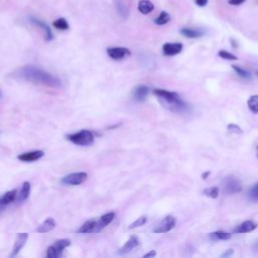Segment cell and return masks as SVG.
I'll return each instance as SVG.
<instances>
[{
    "label": "cell",
    "instance_id": "obj_1",
    "mask_svg": "<svg viewBox=\"0 0 258 258\" xmlns=\"http://www.w3.org/2000/svg\"><path fill=\"white\" fill-rule=\"evenodd\" d=\"M15 75L27 82H31L38 85L47 86L51 88L62 87V82L59 78L54 77L49 72L32 65L24 66L15 72Z\"/></svg>",
    "mask_w": 258,
    "mask_h": 258
},
{
    "label": "cell",
    "instance_id": "obj_2",
    "mask_svg": "<svg viewBox=\"0 0 258 258\" xmlns=\"http://www.w3.org/2000/svg\"><path fill=\"white\" fill-rule=\"evenodd\" d=\"M154 94L156 95L162 101L164 106L171 111L181 112L187 109V104L176 92H170L163 89H155L154 90Z\"/></svg>",
    "mask_w": 258,
    "mask_h": 258
},
{
    "label": "cell",
    "instance_id": "obj_3",
    "mask_svg": "<svg viewBox=\"0 0 258 258\" xmlns=\"http://www.w3.org/2000/svg\"><path fill=\"white\" fill-rule=\"evenodd\" d=\"M68 140H70L71 142H73L74 145L76 146H80V147H86V146H90L94 142V134L90 131V130H81L77 133L74 134H69L67 136Z\"/></svg>",
    "mask_w": 258,
    "mask_h": 258
},
{
    "label": "cell",
    "instance_id": "obj_4",
    "mask_svg": "<svg viewBox=\"0 0 258 258\" xmlns=\"http://www.w3.org/2000/svg\"><path fill=\"white\" fill-rule=\"evenodd\" d=\"M223 190L229 195L237 194L242 191V185L240 181H238L236 178L227 177L223 181Z\"/></svg>",
    "mask_w": 258,
    "mask_h": 258
},
{
    "label": "cell",
    "instance_id": "obj_5",
    "mask_svg": "<svg viewBox=\"0 0 258 258\" xmlns=\"http://www.w3.org/2000/svg\"><path fill=\"white\" fill-rule=\"evenodd\" d=\"M176 226V219L173 216H166L163 218L154 229V233L162 234L173 230Z\"/></svg>",
    "mask_w": 258,
    "mask_h": 258
},
{
    "label": "cell",
    "instance_id": "obj_6",
    "mask_svg": "<svg viewBox=\"0 0 258 258\" xmlns=\"http://www.w3.org/2000/svg\"><path fill=\"white\" fill-rule=\"evenodd\" d=\"M88 175L86 173H74L71 175H68L62 179V183L69 186H79L83 184L86 180H87Z\"/></svg>",
    "mask_w": 258,
    "mask_h": 258
},
{
    "label": "cell",
    "instance_id": "obj_7",
    "mask_svg": "<svg viewBox=\"0 0 258 258\" xmlns=\"http://www.w3.org/2000/svg\"><path fill=\"white\" fill-rule=\"evenodd\" d=\"M107 53L112 60L120 61L125 59L126 56L131 54V52L127 48L117 47V48H109L107 49Z\"/></svg>",
    "mask_w": 258,
    "mask_h": 258
},
{
    "label": "cell",
    "instance_id": "obj_8",
    "mask_svg": "<svg viewBox=\"0 0 258 258\" xmlns=\"http://www.w3.org/2000/svg\"><path fill=\"white\" fill-rule=\"evenodd\" d=\"M183 51V44L181 43H165L162 47V52L164 55H176Z\"/></svg>",
    "mask_w": 258,
    "mask_h": 258
},
{
    "label": "cell",
    "instance_id": "obj_9",
    "mask_svg": "<svg viewBox=\"0 0 258 258\" xmlns=\"http://www.w3.org/2000/svg\"><path fill=\"white\" fill-rule=\"evenodd\" d=\"M30 21H31L32 23H34L36 26L40 27L41 30L44 32V34H45V39H46L47 42H51V41L53 40V35H52V30H51L50 26H49L46 22H44V21H42V20H40V19H38V18H35V17H31Z\"/></svg>",
    "mask_w": 258,
    "mask_h": 258
},
{
    "label": "cell",
    "instance_id": "obj_10",
    "mask_svg": "<svg viewBox=\"0 0 258 258\" xmlns=\"http://www.w3.org/2000/svg\"><path fill=\"white\" fill-rule=\"evenodd\" d=\"M27 239H28V234L27 233H19V234L16 235V239H15V242H14V246H13V248L11 250L10 257H14V256H16L19 253V251L25 245Z\"/></svg>",
    "mask_w": 258,
    "mask_h": 258
},
{
    "label": "cell",
    "instance_id": "obj_11",
    "mask_svg": "<svg viewBox=\"0 0 258 258\" xmlns=\"http://www.w3.org/2000/svg\"><path fill=\"white\" fill-rule=\"evenodd\" d=\"M45 155V153L43 151H35L30 153H24L17 156V158L24 162H33L40 158H42Z\"/></svg>",
    "mask_w": 258,
    "mask_h": 258
},
{
    "label": "cell",
    "instance_id": "obj_12",
    "mask_svg": "<svg viewBox=\"0 0 258 258\" xmlns=\"http://www.w3.org/2000/svg\"><path fill=\"white\" fill-rule=\"evenodd\" d=\"M97 229V221L96 220H88L85 222L77 230L79 234H89V233H96Z\"/></svg>",
    "mask_w": 258,
    "mask_h": 258
},
{
    "label": "cell",
    "instance_id": "obj_13",
    "mask_svg": "<svg viewBox=\"0 0 258 258\" xmlns=\"http://www.w3.org/2000/svg\"><path fill=\"white\" fill-rule=\"evenodd\" d=\"M115 218V213H107L103 216H101L99 218V220L97 221V229H96V233H99L100 231H102L105 227H107L113 220Z\"/></svg>",
    "mask_w": 258,
    "mask_h": 258
},
{
    "label": "cell",
    "instance_id": "obj_14",
    "mask_svg": "<svg viewBox=\"0 0 258 258\" xmlns=\"http://www.w3.org/2000/svg\"><path fill=\"white\" fill-rule=\"evenodd\" d=\"M139 245V240L136 236H131L128 241L118 250L119 255H124L132 251L134 248H136Z\"/></svg>",
    "mask_w": 258,
    "mask_h": 258
},
{
    "label": "cell",
    "instance_id": "obj_15",
    "mask_svg": "<svg viewBox=\"0 0 258 258\" xmlns=\"http://www.w3.org/2000/svg\"><path fill=\"white\" fill-rule=\"evenodd\" d=\"M16 196H17V191L12 190V191H9V192L5 193L3 196L0 197V210L3 209L6 206H8L12 202H14L15 199H16Z\"/></svg>",
    "mask_w": 258,
    "mask_h": 258
},
{
    "label": "cell",
    "instance_id": "obj_16",
    "mask_svg": "<svg viewBox=\"0 0 258 258\" xmlns=\"http://www.w3.org/2000/svg\"><path fill=\"white\" fill-rule=\"evenodd\" d=\"M256 228H257V224L254 223L253 221H245L239 226H237V228L234 230V233H238V234L250 233L254 231Z\"/></svg>",
    "mask_w": 258,
    "mask_h": 258
},
{
    "label": "cell",
    "instance_id": "obj_17",
    "mask_svg": "<svg viewBox=\"0 0 258 258\" xmlns=\"http://www.w3.org/2000/svg\"><path fill=\"white\" fill-rule=\"evenodd\" d=\"M149 92H150V89L147 87V86H143V85L137 86L133 91V97L136 101L142 102L147 99Z\"/></svg>",
    "mask_w": 258,
    "mask_h": 258
},
{
    "label": "cell",
    "instance_id": "obj_18",
    "mask_svg": "<svg viewBox=\"0 0 258 258\" xmlns=\"http://www.w3.org/2000/svg\"><path fill=\"white\" fill-rule=\"evenodd\" d=\"M181 34L188 39H198L204 35V32L202 30H199V28L184 27L181 30Z\"/></svg>",
    "mask_w": 258,
    "mask_h": 258
},
{
    "label": "cell",
    "instance_id": "obj_19",
    "mask_svg": "<svg viewBox=\"0 0 258 258\" xmlns=\"http://www.w3.org/2000/svg\"><path fill=\"white\" fill-rule=\"evenodd\" d=\"M55 227V221L53 218H48L44 223H42L38 229L37 232L38 233H48L50 231H52V229Z\"/></svg>",
    "mask_w": 258,
    "mask_h": 258
},
{
    "label": "cell",
    "instance_id": "obj_20",
    "mask_svg": "<svg viewBox=\"0 0 258 258\" xmlns=\"http://www.w3.org/2000/svg\"><path fill=\"white\" fill-rule=\"evenodd\" d=\"M137 8L142 14H150L155 10V4L150 0H140Z\"/></svg>",
    "mask_w": 258,
    "mask_h": 258
},
{
    "label": "cell",
    "instance_id": "obj_21",
    "mask_svg": "<svg viewBox=\"0 0 258 258\" xmlns=\"http://www.w3.org/2000/svg\"><path fill=\"white\" fill-rule=\"evenodd\" d=\"M30 194H31V184L28 182H24L22 184V188H21V191L19 193V196H18V199L17 201L19 203L21 202H24V201L30 197Z\"/></svg>",
    "mask_w": 258,
    "mask_h": 258
},
{
    "label": "cell",
    "instance_id": "obj_22",
    "mask_svg": "<svg viewBox=\"0 0 258 258\" xmlns=\"http://www.w3.org/2000/svg\"><path fill=\"white\" fill-rule=\"evenodd\" d=\"M52 26L54 28H56V30H59V31H68L69 28H70V25H69L68 21L64 17L55 19L52 22Z\"/></svg>",
    "mask_w": 258,
    "mask_h": 258
},
{
    "label": "cell",
    "instance_id": "obj_23",
    "mask_svg": "<svg viewBox=\"0 0 258 258\" xmlns=\"http://www.w3.org/2000/svg\"><path fill=\"white\" fill-rule=\"evenodd\" d=\"M115 6H116V10L118 12V14L122 17V18H127L128 15H129V9L128 7L121 1V0H117L116 3H115Z\"/></svg>",
    "mask_w": 258,
    "mask_h": 258
},
{
    "label": "cell",
    "instance_id": "obj_24",
    "mask_svg": "<svg viewBox=\"0 0 258 258\" xmlns=\"http://www.w3.org/2000/svg\"><path fill=\"white\" fill-rule=\"evenodd\" d=\"M210 239L214 240V241H218V240H228L231 238V234L230 233H227L224 231H216L213 232L209 235Z\"/></svg>",
    "mask_w": 258,
    "mask_h": 258
},
{
    "label": "cell",
    "instance_id": "obj_25",
    "mask_svg": "<svg viewBox=\"0 0 258 258\" xmlns=\"http://www.w3.org/2000/svg\"><path fill=\"white\" fill-rule=\"evenodd\" d=\"M170 21V15L166 11H161L159 15L155 19V23L157 25H164Z\"/></svg>",
    "mask_w": 258,
    "mask_h": 258
},
{
    "label": "cell",
    "instance_id": "obj_26",
    "mask_svg": "<svg viewBox=\"0 0 258 258\" xmlns=\"http://www.w3.org/2000/svg\"><path fill=\"white\" fill-rule=\"evenodd\" d=\"M248 108L250 109V111H252L253 113L257 114L258 113V95H253L248 99Z\"/></svg>",
    "mask_w": 258,
    "mask_h": 258
},
{
    "label": "cell",
    "instance_id": "obj_27",
    "mask_svg": "<svg viewBox=\"0 0 258 258\" xmlns=\"http://www.w3.org/2000/svg\"><path fill=\"white\" fill-rule=\"evenodd\" d=\"M71 245V241L69 239H60V240H56L54 243V247L59 250V252L62 254L63 250L65 248H67L68 246Z\"/></svg>",
    "mask_w": 258,
    "mask_h": 258
},
{
    "label": "cell",
    "instance_id": "obj_28",
    "mask_svg": "<svg viewBox=\"0 0 258 258\" xmlns=\"http://www.w3.org/2000/svg\"><path fill=\"white\" fill-rule=\"evenodd\" d=\"M203 194L209 198L212 199H216L219 196V188L218 187H211V188H207L203 191Z\"/></svg>",
    "mask_w": 258,
    "mask_h": 258
},
{
    "label": "cell",
    "instance_id": "obj_29",
    "mask_svg": "<svg viewBox=\"0 0 258 258\" xmlns=\"http://www.w3.org/2000/svg\"><path fill=\"white\" fill-rule=\"evenodd\" d=\"M218 54H219L220 58H222V59H224V60H229V61H236V60H238V58H237V56H236L235 54H233V53H231V52H227V51H224V50L220 51V52H218Z\"/></svg>",
    "mask_w": 258,
    "mask_h": 258
},
{
    "label": "cell",
    "instance_id": "obj_30",
    "mask_svg": "<svg viewBox=\"0 0 258 258\" xmlns=\"http://www.w3.org/2000/svg\"><path fill=\"white\" fill-rule=\"evenodd\" d=\"M62 254L59 252V250L56 249L53 245L50 246L47 250V257L48 258H58L59 256H61Z\"/></svg>",
    "mask_w": 258,
    "mask_h": 258
},
{
    "label": "cell",
    "instance_id": "obj_31",
    "mask_svg": "<svg viewBox=\"0 0 258 258\" xmlns=\"http://www.w3.org/2000/svg\"><path fill=\"white\" fill-rule=\"evenodd\" d=\"M232 68L237 73V75L240 76L241 78H243V79H251V74L249 72H247V71H245V70H243V69H241V68H239L237 66H232Z\"/></svg>",
    "mask_w": 258,
    "mask_h": 258
},
{
    "label": "cell",
    "instance_id": "obj_32",
    "mask_svg": "<svg viewBox=\"0 0 258 258\" xmlns=\"http://www.w3.org/2000/svg\"><path fill=\"white\" fill-rule=\"evenodd\" d=\"M147 220H148L147 216H142V217L138 218L136 221H134L133 223H131V224L129 225V227H128V228H129V229H134V228L140 227V226L145 225V224L147 223Z\"/></svg>",
    "mask_w": 258,
    "mask_h": 258
},
{
    "label": "cell",
    "instance_id": "obj_33",
    "mask_svg": "<svg viewBox=\"0 0 258 258\" xmlns=\"http://www.w3.org/2000/svg\"><path fill=\"white\" fill-rule=\"evenodd\" d=\"M249 198L253 201H258V183H256L249 191Z\"/></svg>",
    "mask_w": 258,
    "mask_h": 258
},
{
    "label": "cell",
    "instance_id": "obj_34",
    "mask_svg": "<svg viewBox=\"0 0 258 258\" xmlns=\"http://www.w3.org/2000/svg\"><path fill=\"white\" fill-rule=\"evenodd\" d=\"M228 130H229V132H231V133H234V134H242V129L238 126V125H236V124H229L228 125Z\"/></svg>",
    "mask_w": 258,
    "mask_h": 258
},
{
    "label": "cell",
    "instance_id": "obj_35",
    "mask_svg": "<svg viewBox=\"0 0 258 258\" xmlns=\"http://www.w3.org/2000/svg\"><path fill=\"white\" fill-rule=\"evenodd\" d=\"M246 0H228V3L232 6H239L243 4Z\"/></svg>",
    "mask_w": 258,
    "mask_h": 258
},
{
    "label": "cell",
    "instance_id": "obj_36",
    "mask_svg": "<svg viewBox=\"0 0 258 258\" xmlns=\"http://www.w3.org/2000/svg\"><path fill=\"white\" fill-rule=\"evenodd\" d=\"M208 1H209V0H195L196 4L199 7H205L208 4Z\"/></svg>",
    "mask_w": 258,
    "mask_h": 258
},
{
    "label": "cell",
    "instance_id": "obj_37",
    "mask_svg": "<svg viewBox=\"0 0 258 258\" xmlns=\"http://www.w3.org/2000/svg\"><path fill=\"white\" fill-rule=\"evenodd\" d=\"M233 253H234L233 249H228L225 253L222 254V257H229V256H231Z\"/></svg>",
    "mask_w": 258,
    "mask_h": 258
},
{
    "label": "cell",
    "instance_id": "obj_38",
    "mask_svg": "<svg viewBox=\"0 0 258 258\" xmlns=\"http://www.w3.org/2000/svg\"><path fill=\"white\" fill-rule=\"evenodd\" d=\"M155 255H156V252H155V250H152L151 252H149V253H147V254L143 255V258H148V257H155Z\"/></svg>",
    "mask_w": 258,
    "mask_h": 258
},
{
    "label": "cell",
    "instance_id": "obj_39",
    "mask_svg": "<svg viewBox=\"0 0 258 258\" xmlns=\"http://www.w3.org/2000/svg\"><path fill=\"white\" fill-rule=\"evenodd\" d=\"M256 151H257V157H258V146L256 147Z\"/></svg>",
    "mask_w": 258,
    "mask_h": 258
},
{
    "label": "cell",
    "instance_id": "obj_40",
    "mask_svg": "<svg viewBox=\"0 0 258 258\" xmlns=\"http://www.w3.org/2000/svg\"><path fill=\"white\" fill-rule=\"evenodd\" d=\"M2 97V94H1V91H0V98H1Z\"/></svg>",
    "mask_w": 258,
    "mask_h": 258
},
{
    "label": "cell",
    "instance_id": "obj_41",
    "mask_svg": "<svg viewBox=\"0 0 258 258\" xmlns=\"http://www.w3.org/2000/svg\"><path fill=\"white\" fill-rule=\"evenodd\" d=\"M257 75H258V72H257Z\"/></svg>",
    "mask_w": 258,
    "mask_h": 258
}]
</instances>
